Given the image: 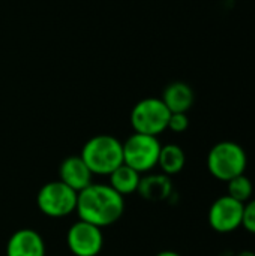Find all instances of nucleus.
<instances>
[{
    "label": "nucleus",
    "instance_id": "7",
    "mask_svg": "<svg viewBox=\"0 0 255 256\" xmlns=\"http://www.w3.org/2000/svg\"><path fill=\"white\" fill-rule=\"evenodd\" d=\"M66 246L74 256H98L104 248L102 228L78 219L66 232Z\"/></svg>",
    "mask_w": 255,
    "mask_h": 256
},
{
    "label": "nucleus",
    "instance_id": "14",
    "mask_svg": "<svg viewBox=\"0 0 255 256\" xmlns=\"http://www.w3.org/2000/svg\"><path fill=\"white\" fill-rule=\"evenodd\" d=\"M186 164L185 152L177 144H165L161 147L159 158H158V168L162 174L171 177L179 174Z\"/></svg>",
    "mask_w": 255,
    "mask_h": 256
},
{
    "label": "nucleus",
    "instance_id": "15",
    "mask_svg": "<svg viewBox=\"0 0 255 256\" xmlns=\"http://www.w3.org/2000/svg\"><path fill=\"white\" fill-rule=\"evenodd\" d=\"M227 195L231 196L233 200L245 204L249 200H252V194H254V186L252 182L245 176H237L234 178H231L230 182H227Z\"/></svg>",
    "mask_w": 255,
    "mask_h": 256
},
{
    "label": "nucleus",
    "instance_id": "11",
    "mask_svg": "<svg viewBox=\"0 0 255 256\" xmlns=\"http://www.w3.org/2000/svg\"><path fill=\"white\" fill-rule=\"evenodd\" d=\"M137 194H140V196L147 201H167L173 195L171 178L162 172H147L146 176H141Z\"/></svg>",
    "mask_w": 255,
    "mask_h": 256
},
{
    "label": "nucleus",
    "instance_id": "16",
    "mask_svg": "<svg viewBox=\"0 0 255 256\" xmlns=\"http://www.w3.org/2000/svg\"><path fill=\"white\" fill-rule=\"evenodd\" d=\"M189 128V118L186 112H171L168 120V128L174 134H182Z\"/></svg>",
    "mask_w": 255,
    "mask_h": 256
},
{
    "label": "nucleus",
    "instance_id": "6",
    "mask_svg": "<svg viewBox=\"0 0 255 256\" xmlns=\"http://www.w3.org/2000/svg\"><path fill=\"white\" fill-rule=\"evenodd\" d=\"M78 194L60 180L45 183L36 195V204L41 213L48 218H66L77 208Z\"/></svg>",
    "mask_w": 255,
    "mask_h": 256
},
{
    "label": "nucleus",
    "instance_id": "4",
    "mask_svg": "<svg viewBox=\"0 0 255 256\" xmlns=\"http://www.w3.org/2000/svg\"><path fill=\"white\" fill-rule=\"evenodd\" d=\"M123 164L140 174H147L158 166L162 144L158 136L134 132L123 142Z\"/></svg>",
    "mask_w": 255,
    "mask_h": 256
},
{
    "label": "nucleus",
    "instance_id": "2",
    "mask_svg": "<svg viewBox=\"0 0 255 256\" xmlns=\"http://www.w3.org/2000/svg\"><path fill=\"white\" fill-rule=\"evenodd\" d=\"M80 156L93 176L108 177L123 164V144L113 135H95L86 141Z\"/></svg>",
    "mask_w": 255,
    "mask_h": 256
},
{
    "label": "nucleus",
    "instance_id": "17",
    "mask_svg": "<svg viewBox=\"0 0 255 256\" xmlns=\"http://www.w3.org/2000/svg\"><path fill=\"white\" fill-rule=\"evenodd\" d=\"M242 226L251 232L255 234V200H249L243 206V218H242Z\"/></svg>",
    "mask_w": 255,
    "mask_h": 256
},
{
    "label": "nucleus",
    "instance_id": "18",
    "mask_svg": "<svg viewBox=\"0 0 255 256\" xmlns=\"http://www.w3.org/2000/svg\"><path fill=\"white\" fill-rule=\"evenodd\" d=\"M155 256H182V255H179V254H177V252H174V250H162V252L156 254Z\"/></svg>",
    "mask_w": 255,
    "mask_h": 256
},
{
    "label": "nucleus",
    "instance_id": "19",
    "mask_svg": "<svg viewBox=\"0 0 255 256\" xmlns=\"http://www.w3.org/2000/svg\"><path fill=\"white\" fill-rule=\"evenodd\" d=\"M236 256H255V252H252V250H242Z\"/></svg>",
    "mask_w": 255,
    "mask_h": 256
},
{
    "label": "nucleus",
    "instance_id": "1",
    "mask_svg": "<svg viewBox=\"0 0 255 256\" xmlns=\"http://www.w3.org/2000/svg\"><path fill=\"white\" fill-rule=\"evenodd\" d=\"M123 212L125 198L110 184L92 183L78 192L75 213L80 220L105 228L116 224L123 216Z\"/></svg>",
    "mask_w": 255,
    "mask_h": 256
},
{
    "label": "nucleus",
    "instance_id": "5",
    "mask_svg": "<svg viewBox=\"0 0 255 256\" xmlns=\"http://www.w3.org/2000/svg\"><path fill=\"white\" fill-rule=\"evenodd\" d=\"M170 116L161 98H146L134 105L129 120L134 132L158 136L167 130Z\"/></svg>",
    "mask_w": 255,
    "mask_h": 256
},
{
    "label": "nucleus",
    "instance_id": "10",
    "mask_svg": "<svg viewBox=\"0 0 255 256\" xmlns=\"http://www.w3.org/2000/svg\"><path fill=\"white\" fill-rule=\"evenodd\" d=\"M6 256H45V242L32 228L18 230L6 243Z\"/></svg>",
    "mask_w": 255,
    "mask_h": 256
},
{
    "label": "nucleus",
    "instance_id": "8",
    "mask_svg": "<svg viewBox=\"0 0 255 256\" xmlns=\"http://www.w3.org/2000/svg\"><path fill=\"white\" fill-rule=\"evenodd\" d=\"M243 206L245 204L228 195L219 196L209 208V225L219 234H228L239 230L242 226Z\"/></svg>",
    "mask_w": 255,
    "mask_h": 256
},
{
    "label": "nucleus",
    "instance_id": "12",
    "mask_svg": "<svg viewBox=\"0 0 255 256\" xmlns=\"http://www.w3.org/2000/svg\"><path fill=\"white\" fill-rule=\"evenodd\" d=\"M162 102L170 112H188L194 105V90L183 81H174L164 88Z\"/></svg>",
    "mask_w": 255,
    "mask_h": 256
},
{
    "label": "nucleus",
    "instance_id": "9",
    "mask_svg": "<svg viewBox=\"0 0 255 256\" xmlns=\"http://www.w3.org/2000/svg\"><path fill=\"white\" fill-rule=\"evenodd\" d=\"M93 174L80 154L68 156L59 166V180L77 194L93 183Z\"/></svg>",
    "mask_w": 255,
    "mask_h": 256
},
{
    "label": "nucleus",
    "instance_id": "13",
    "mask_svg": "<svg viewBox=\"0 0 255 256\" xmlns=\"http://www.w3.org/2000/svg\"><path fill=\"white\" fill-rule=\"evenodd\" d=\"M108 184L123 198L126 195H132L138 190V184L141 180V174L137 172L134 168L128 166L126 164H122L119 168H116L110 176Z\"/></svg>",
    "mask_w": 255,
    "mask_h": 256
},
{
    "label": "nucleus",
    "instance_id": "3",
    "mask_svg": "<svg viewBox=\"0 0 255 256\" xmlns=\"http://www.w3.org/2000/svg\"><path fill=\"white\" fill-rule=\"evenodd\" d=\"M209 172L221 182L245 174L248 166V156L242 146L234 141H221L215 144L207 154Z\"/></svg>",
    "mask_w": 255,
    "mask_h": 256
}]
</instances>
